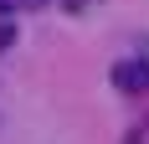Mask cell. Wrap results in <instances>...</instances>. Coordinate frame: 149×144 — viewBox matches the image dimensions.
Here are the masks:
<instances>
[{
    "label": "cell",
    "instance_id": "1",
    "mask_svg": "<svg viewBox=\"0 0 149 144\" xmlns=\"http://www.w3.org/2000/svg\"><path fill=\"white\" fill-rule=\"evenodd\" d=\"M113 87L118 93H149V52H139V62H118L113 67Z\"/></svg>",
    "mask_w": 149,
    "mask_h": 144
},
{
    "label": "cell",
    "instance_id": "2",
    "mask_svg": "<svg viewBox=\"0 0 149 144\" xmlns=\"http://www.w3.org/2000/svg\"><path fill=\"white\" fill-rule=\"evenodd\" d=\"M5 46H15V26L10 21H0V52H5Z\"/></svg>",
    "mask_w": 149,
    "mask_h": 144
},
{
    "label": "cell",
    "instance_id": "3",
    "mask_svg": "<svg viewBox=\"0 0 149 144\" xmlns=\"http://www.w3.org/2000/svg\"><path fill=\"white\" fill-rule=\"evenodd\" d=\"M10 5H21V10H41L46 0H10Z\"/></svg>",
    "mask_w": 149,
    "mask_h": 144
}]
</instances>
